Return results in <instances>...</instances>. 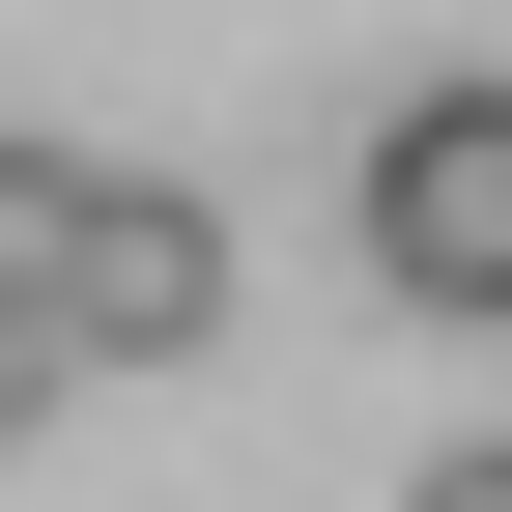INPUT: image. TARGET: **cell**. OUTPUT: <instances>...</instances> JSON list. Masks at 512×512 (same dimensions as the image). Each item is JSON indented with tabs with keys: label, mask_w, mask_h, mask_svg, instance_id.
Returning <instances> with one entry per match:
<instances>
[{
	"label": "cell",
	"mask_w": 512,
	"mask_h": 512,
	"mask_svg": "<svg viewBox=\"0 0 512 512\" xmlns=\"http://www.w3.org/2000/svg\"><path fill=\"white\" fill-rule=\"evenodd\" d=\"M57 399H86V313H29V285H0V456H29Z\"/></svg>",
	"instance_id": "obj_4"
},
{
	"label": "cell",
	"mask_w": 512,
	"mask_h": 512,
	"mask_svg": "<svg viewBox=\"0 0 512 512\" xmlns=\"http://www.w3.org/2000/svg\"><path fill=\"white\" fill-rule=\"evenodd\" d=\"M86 228H114V171H86V143H29V114H0V285L57 313V285H86Z\"/></svg>",
	"instance_id": "obj_3"
},
{
	"label": "cell",
	"mask_w": 512,
	"mask_h": 512,
	"mask_svg": "<svg viewBox=\"0 0 512 512\" xmlns=\"http://www.w3.org/2000/svg\"><path fill=\"white\" fill-rule=\"evenodd\" d=\"M370 285L399 313H512V86H399L370 114Z\"/></svg>",
	"instance_id": "obj_1"
},
{
	"label": "cell",
	"mask_w": 512,
	"mask_h": 512,
	"mask_svg": "<svg viewBox=\"0 0 512 512\" xmlns=\"http://www.w3.org/2000/svg\"><path fill=\"white\" fill-rule=\"evenodd\" d=\"M86 370H200L228 342V200H171V171H114V228H86Z\"/></svg>",
	"instance_id": "obj_2"
},
{
	"label": "cell",
	"mask_w": 512,
	"mask_h": 512,
	"mask_svg": "<svg viewBox=\"0 0 512 512\" xmlns=\"http://www.w3.org/2000/svg\"><path fill=\"white\" fill-rule=\"evenodd\" d=\"M399 512H512V427H484V456H427V484H399Z\"/></svg>",
	"instance_id": "obj_5"
}]
</instances>
